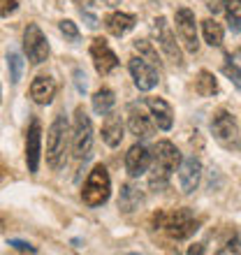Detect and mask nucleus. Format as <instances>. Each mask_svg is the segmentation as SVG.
I'll use <instances>...</instances> for the list:
<instances>
[{"instance_id":"obj_1","label":"nucleus","mask_w":241,"mask_h":255,"mask_svg":"<svg viewBox=\"0 0 241 255\" xmlns=\"http://www.w3.org/2000/svg\"><path fill=\"white\" fill-rule=\"evenodd\" d=\"M155 230H160L169 239H188L193 235L200 221L193 216L190 209H162V211H155L153 218H151Z\"/></svg>"},{"instance_id":"obj_2","label":"nucleus","mask_w":241,"mask_h":255,"mask_svg":"<svg viewBox=\"0 0 241 255\" xmlns=\"http://www.w3.org/2000/svg\"><path fill=\"white\" fill-rule=\"evenodd\" d=\"M179 162H181L179 148L167 139L158 141L153 148V169H151V176H148L151 190L167 188V183H169V179H172V174H174V169L179 167Z\"/></svg>"},{"instance_id":"obj_3","label":"nucleus","mask_w":241,"mask_h":255,"mask_svg":"<svg viewBox=\"0 0 241 255\" xmlns=\"http://www.w3.org/2000/svg\"><path fill=\"white\" fill-rule=\"evenodd\" d=\"M112 195V179L105 165H95L93 172L88 174L84 190H81V200L88 207H102Z\"/></svg>"},{"instance_id":"obj_4","label":"nucleus","mask_w":241,"mask_h":255,"mask_svg":"<svg viewBox=\"0 0 241 255\" xmlns=\"http://www.w3.org/2000/svg\"><path fill=\"white\" fill-rule=\"evenodd\" d=\"M67 153V121L65 116H56L47 134V162L51 169H60Z\"/></svg>"},{"instance_id":"obj_5","label":"nucleus","mask_w":241,"mask_h":255,"mask_svg":"<svg viewBox=\"0 0 241 255\" xmlns=\"http://www.w3.org/2000/svg\"><path fill=\"white\" fill-rule=\"evenodd\" d=\"M91 151H93V123L84 112V107H77L72 130V153L77 160H86Z\"/></svg>"},{"instance_id":"obj_6","label":"nucleus","mask_w":241,"mask_h":255,"mask_svg":"<svg viewBox=\"0 0 241 255\" xmlns=\"http://www.w3.org/2000/svg\"><path fill=\"white\" fill-rule=\"evenodd\" d=\"M23 51L35 65H40L49 58V42L37 23H28L23 30Z\"/></svg>"},{"instance_id":"obj_7","label":"nucleus","mask_w":241,"mask_h":255,"mask_svg":"<svg viewBox=\"0 0 241 255\" xmlns=\"http://www.w3.org/2000/svg\"><path fill=\"white\" fill-rule=\"evenodd\" d=\"M211 132L225 146H232V144L239 141V126H237L235 116L230 114V112H225V109L214 114V119H211Z\"/></svg>"},{"instance_id":"obj_8","label":"nucleus","mask_w":241,"mask_h":255,"mask_svg":"<svg viewBox=\"0 0 241 255\" xmlns=\"http://www.w3.org/2000/svg\"><path fill=\"white\" fill-rule=\"evenodd\" d=\"M153 35H155V40H158V44H160V49L167 54V58H172L176 65H181V63H183V56H181L176 37H174V33H172V28H169L165 16H158V19L153 21Z\"/></svg>"},{"instance_id":"obj_9","label":"nucleus","mask_w":241,"mask_h":255,"mask_svg":"<svg viewBox=\"0 0 241 255\" xmlns=\"http://www.w3.org/2000/svg\"><path fill=\"white\" fill-rule=\"evenodd\" d=\"M176 30H179V35H181L183 47H186L190 54H197V49H200V42H197V23H195V14L190 12L188 7L176 9Z\"/></svg>"},{"instance_id":"obj_10","label":"nucleus","mask_w":241,"mask_h":255,"mask_svg":"<svg viewBox=\"0 0 241 255\" xmlns=\"http://www.w3.org/2000/svg\"><path fill=\"white\" fill-rule=\"evenodd\" d=\"M91 58H93V65L98 70V74H102V77H107L109 72H114L116 67H119V58L109 49L105 37H95L91 42Z\"/></svg>"},{"instance_id":"obj_11","label":"nucleus","mask_w":241,"mask_h":255,"mask_svg":"<svg viewBox=\"0 0 241 255\" xmlns=\"http://www.w3.org/2000/svg\"><path fill=\"white\" fill-rule=\"evenodd\" d=\"M127 67H130V74H132V79H134V86L139 88V91H151L158 84V70L146 58L134 56V58H130V65Z\"/></svg>"},{"instance_id":"obj_12","label":"nucleus","mask_w":241,"mask_h":255,"mask_svg":"<svg viewBox=\"0 0 241 255\" xmlns=\"http://www.w3.org/2000/svg\"><path fill=\"white\" fill-rule=\"evenodd\" d=\"M40 153H42V126L37 119H33L30 128H28V134H26V162H28V172L30 174H37Z\"/></svg>"},{"instance_id":"obj_13","label":"nucleus","mask_w":241,"mask_h":255,"mask_svg":"<svg viewBox=\"0 0 241 255\" xmlns=\"http://www.w3.org/2000/svg\"><path fill=\"white\" fill-rule=\"evenodd\" d=\"M148 167H151V151H148L144 144H134L130 146V151L125 153V172L132 179L146 174Z\"/></svg>"},{"instance_id":"obj_14","label":"nucleus","mask_w":241,"mask_h":255,"mask_svg":"<svg viewBox=\"0 0 241 255\" xmlns=\"http://www.w3.org/2000/svg\"><path fill=\"white\" fill-rule=\"evenodd\" d=\"M202 179V162L195 155H188L181 160V169H179V183L183 193H195L200 186Z\"/></svg>"},{"instance_id":"obj_15","label":"nucleus","mask_w":241,"mask_h":255,"mask_svg":"<svg viewBox=\"0 0 241 255\" xmlns=\"http://www.w3.org/2000/svg\"><path fill=\"white\" fill-rule=\"evenodd\" d=\"M127 128L134 137H141V139H148L153 137V123L148 121V116L144 114V109L139 105H130L127 107Z\"/></svg>"},{"instance_id":"obj_16","label":"nucleus","mask_w":241,"mask_h":255,"mask_svg":"<svg viewBox=\"0 0 241 255\" xmlns=\"http://www.w3.org/2000/svg\"><path fill=\"white\" fill-rule=\"evenodd\" d=\"M146 107L153 116L155 126L160 128V130H172L174 126V112L169 107L167 102L162 100V98H146Z\"/></svg>"},{"instance_id":"obj_17","label":"nucleus","mask_w":241,"mask_h":255,"mask_svg":"<svg viewBox=\"0 0 241 255\" xmlns=\"http://www.w3.org/2000/svg\"><path fill=\"white\" fill-rule=\"evenodd\" d=\"M30 98H33L37 105H49V102L56 98V81L51 77H35V81L30 84Z\"/></svg>"},{"instance_id":"obj_18","label":"nucleus","mask_w":241,"mask_h":255,"mask_svg":"<svg viewBox=\"0 0 241 255\" xmlns=\"http://www.w3.org/2000/svg\"><path fill=\"white\" fill-rule=\"evenodd\" d=\"M134 21H137V19H134L132 14L112 12L107 19H105V26H107V30L114 35V37H123V35L130 33V30L134 28Z\"/></svg>"},{"instance_id":"obj_19","label":"nucleus","mask_w":241,"mask_h":255,"mask_svg":"<svg viewBox=\"0 0 241 255\" xmlns=\"http://www.w3.org/2000/svg\"><path fill=\"white\" fill-rule=\"evenodd\" d=\"M107 119H105V126H102V139H105V144L107 146H119L120 141H123V123H120V119L116 114H105Z\"/></svg>"},{"instance_id":"obj_20","label":"nucleus","mask_w":241,"mask_h":255,"mask_svg":"<svg viewBox=\"0 0 241 255\" xmlns=\"http://www.w3.org/2000/svg\"><path fill=\"white\" fill-rule=\"evenodd\" d=\"M195 93L202 95V98H211V95L218 93V81L209 70H202L195 79Z\"/></svg>"},{"instance_id":"obj_21","label":"nucleus","mask_w":241,"mask_h":255,"mask_svg":"<svg viewBox=\"0 0 241 255\" xmlns=\"http://www.w3.org/2000/svg\"><path fill=\"white\" fill-rule=\"evenodd\" d=\"M141 193L134 186H130V183H125L123 188H120V197H119V207L125 211V214H130V211H134V209L141 204Z\"/></svg>"},{"instance_id":"obj_22","label":"nucleus","mask_w":241,"mask_h":255,"mask_svg":"<svg viewBox=\"0 0 241 255\" xmlns=\"http://www.w3.org/2000/svg\"><path fill=\"white\" fill-rule=\"evenodd\" d=\"M114 102H116L114 91H109V88H100V91L93 95V109H95V114H100V116L109 114V112L114 109Z\"/></svg>"},{"instance_id":"obj_23","label":"nucleus","mask_w":241,"mask_h":255,"mask_svg":"<svg viewBox=\"0 0 241 255\" xmlns=\"http://www.w3.org/2000/svg\"><path fill=\"white\" fill-rule=\"evenodd\" d=\"M223 9L228 14L232 33H241V0H223Z\"/></svg>"},{"instance_id":"obj_24","label":"nucleus","mask_w":241,"mask_h":255,"mask_svg":"<svg viewBox=\"0 0 241 255\" xmlns=\"http://www.w3.org/2000/svg\"><path fill=\"white\" fill-rule=\"evenodd\" d=\"M202 33H204L207 44H211V47H221L223 44V28H221V23H216L214 19L202 21Z\"/></svg>"},{"instance_id":"obj_25","label":"nucleus","mask_w":241,"mask_h":255,"mask_svg":"<svg viewBox=\"0 0 241 255\" xmlns=\"http://www.w3.org/2000/svg\"><path fill=\"white\" fill-rule=\"evenodd\" d=\"M7 70H9V81H12V84H19L21 72H23L21 54H16V51H9V54H7Z\"/></svg>"},{"instance_id":"obj_26","label":"nucleus","mask_w":241,"mask_h":255,"mask_svg":"<svg viewBox=\"0 0 241 255\" xmlns=\"http://www.w3.org/2000/svg\"><path fill=\"white\" fill-rule=\"evenodd\" d=\"M223 72H225V77H228V79L241 91V65L232 63V58L228 56V58H225V63H223Z\"/></svg>"},{"instance_id":"obj_27","label":"nucleus","mask_w":241,"mask_h":255,"mask_svg":"<svg viewBox=\"0 0 241 255\" xmlns=\"http://www.w3.org/2000/svg\"><path fill=\"white\" fill-rule=\"evenodd\" d=\"M134 51H139V56H141V58H146L148 63L158 65V54H155V49L151 47V42L137 40V42H134Z\"/></svg>"},{"instance_id":"obj_28","label":"nucleus","mask_w":241,"mask_h":255,"mask_svg":"<svg viewBox=\"0 0 241 255\" xmlns=\"http://www.w3.org/2000/svg\"><path fill=\"white\" fill-rule=\"evenodd\" d=\"M58 28H60V33L65 35L70 42H79V30H77V26H74L70 19H65V21H60L58 23Z\"/></svg>"},{"instance_id":"obj_29","label":"nucleus","mask_w":241,"mask_h":255,"mask_svg":"<svg viewBox=\"0 0 241 255\" xmlns=\"http://www.w3.org/2000/svg\"><path fill=\"white\" fill-rule=\"evenodd\" d=\"M218 253H221V255H228V253H237V255H241V239L235 235V239H230V242L225 244V249H221Z\"/></svg>"},{"instance_id":"obj_30","label":"nucleus","mask_w":241,"mask_h":255,"mask_svg":"<svg viewBox=\"0 0 241 255\" xmlns=\"http://www.w3.org/2000/svg\"><path fill=\"white\" fill-rule=\"evenodd\" d=\"M9 246H12L14 251H19V253H37L35 246H30V244H26V242H19V239H9Z\"/></svg>"},{"instance_id":"obj_31","label":"nucleus","mask_w":241,"mask_h":255,"mask_svg":"<svg viewBox=\"0 0 241 255\" xmlns=\"http://www.w3.org/2000/svg\"><path fill=\"white\" fill-rule=\"evenodd\" d=\"M16 9V0H0V16H9Z\"/></svg>"},{"instance_id":"obj_32","label":"nucleus","mask_w":241,"mask_h":255,"mask_svg":"<svg viewBox=\"0 0 241 255\" xmlns=\"http://www.w3.org/2000/svg\"><path fill=\"white\" fill-rule=\"evenodd\" d=\"M79 12H81V16H86V21H88V28H98L100 23H98V19H95L93 14H91V9H88L86 5L84 7H79Z\"/></svg>"},{"instance_id":"obj_33","label":"nucleus","mask_w":241,"mask_h":255,"mask_svg":"<svg viewBox=\"0 0 241 255\" xmlns=\"http://www.w3.org/2000/svg\"><path fill=\"white\" fill-rule=\"evenodd\" d=\"M86 74L81 72V70H77V72H74V84H77V88H79L81 93H84V91H86Z\"/></svg>"},{"instance_id":"obj_34","label":"nucleus","mask_w":241,"mask_h":255,"mask_svg":"<svg viewBox=\"0 0 241 255\" xmlns=\"http://www.w3.org/2000/svg\"><path fill=\"white\" fill-rule=\"evenodd\" d=\"M202 251H204L202 246H193V249H190V253H202Z\"/></svg>"},{"instance_id":"obj_35","label":"nucleus","mask_w":241,"mask_h":255,"mask_svg":"<svg viewBox=\"0 0 241 255\" xmlns=\"http://www.w3.org/2000/svg\"><path fill=\"white\" fill-rule=\"evenodd\" d=\"M0 230H2V218H0Z\"/></svg>"}]
</instances>
